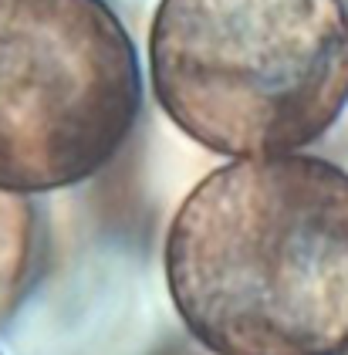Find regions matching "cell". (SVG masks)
I'll use <instances>...</instances> for the list:
<instances>
[{
	"mask_svg": "<svg viewBox=\"0 0 348 355\" xmlns=\"http://www.w3.org/2000/svg\"><path fill=\"white\" fill-rule=\"evenodd\" d=\"M162 271L210 355H345L348 173L308 153L230 159L176 207Z\"/></svg>",
	"mask_w": 348,
	"mask_h": 355,
	"instance_id": "1",
	"label": "cell"
},
{
	"mask_svg": "<svg viewBox=\"0 0 348 355\" xmlns=\"http://www.w3.org/2000/svg\"><path fill=\"white\" fill-rule=\"evenodd\" d=\"M345 7H348V3H345Z\"/></svg>",
	"mask_w": 348,
	"mask_h": 355,
	"instance_id": "5",
	"label": "cell"
},
{
	"mask_svg": "<svg viewBox=\"0 0 348 355\" xmlns=\"http://www.w3.org/2000/svg\"><path fill=\"white\" fill-rule=\"evenodd\" d=\"M149 78L173 125L216 156L304 153L348 105V7L159 0Z\"/></svg>",
	"mask_w": 348,
	"mask_h": 355,
	"instance_id": "2",
	"label": "cell"
},
{
	"mask_svg": "<svg viewBox=\"0 0 348 355\" xmlns=\"http://www.w3.org/2000/svg\"><path fill=\"white\" fill-rule=\"evenodd\" d=\"M139 109L135 44L105 0H0V193L102 173Z\"/></svg>",
	"mask_w": 348,
	"mask_h": 355,
	"instance_id": "3",
	"label": "cell"
},
{
	"mask_svg": "<svg viewBox=\"0 0 348 355\" xmlns=\"http://www.w3.org/2000/svg\"><path fill=\"white\" fill-rule=\"evenodd\" d=\"M345 355H348V352H345Z\"/></svg>",
	"mask_w": 348,
	"mask_h": 355,
	"instance_id": "6",
	"label": "cell"
},
{
	"mask_svg": "<svg viewBox=\"0 0 348 355\" xmlns=\"http://www.w3.org/2000/svg\"><path fill=\"white\" fill-rule=\"evenodd\" d=\"M27 237H31V214L24 196L0 193V311L10 304L14 288L24 274Z\"/></svg>",
	"mask_w": 348,
	"mask_h": 355,
	"instance_id": "4",
	"label": "cell"
}]
</instances>
